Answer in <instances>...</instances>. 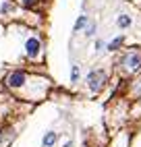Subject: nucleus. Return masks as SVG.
Returning <instances> with one entry per match:
<instances>
[{"mask_svg": "<svg viewBox=\"0 0 141 147\" xmlns=\"http://www.w3.org/2000/svg\"><path fill=\"white\" fill-rule=\"evenodd\" d=\"M19 8H23V11H29V13H46V6L50 0H15Z\"/></svg>", "mask_w": 141, "mask_h": 147, "instance_id": "39448f33", "label": "nucleus"}, {"mask_svg": "<svg viewBox=\"0 0 141 147\" xmlns=\"http://www.w3.org/2000/svg\"><path fill=\"white\" fill-rule=\"evenodd\" d=\"M79 79H81V66L79 64H73L70 66V83H79Z\"/></svg>", "mask_w": 141, "mask_h": 147, "instance_id": "9b49d317", "label": "nucleus"}, {"mask_svg": "<svg viewBox=\"0 0 141 147\" xmlns=\"http://www.w3.org/2000/svg\"><path fill=\"white\" fill-rule=\"evenodd\" d=\"M70 145H73V143H70V141H66V143H64V147H70Z\"/></svg>", "mask_w": 141, "mask_h": 147, "instance_id": "dca6fc26", "label": "nucleus"}, {"mask_svg": "<svg viewBox=\"0 0 141 147\" xmlns=\"http://www.w3.org/2000/svg\"><path fill=\"white\" fill-rule=\"evenodd\" d=\"M104 48H106V44L100 40V37H96V42H94V50H96V52H102Z\"/></svg>", "mask_w": 141, "mask_h": 147, "instance_id": "ddd939ff", "label": "nucleus"}, {"mask_svg": "<svg viewBox=\"0 0 141 147\" xmlns=\"http://www.w3.org/2000/svg\"><path fill=\"white\" fill-rule=\"evenodd\" d=\"M89 25V17L83 13V15H79L77 17V21L73 25V33H79V31H85V27Z\"/></svg>", "mask_w": 141, "mask_h": 147, "instance_id": "1a4fd4ad", "label": "nucleus"}, {"mask_svg": "<svg viewBox=\"0 0 141 147\" xmlns=\"http://www.w3.org/2000/svg\"><path fill=\"white\" fill-rule=\"evenodd\" d=\"M127 97L129 100H139L141 97V75L131 77V81H127Z\"/></svg>", "mask_w": 141, "mask_h": 147, "instance_id": "423d86ee", "label": "nucleus"}, {"mask_svg": "<svg viewBox=\"0 0 141 147\" xmlns=\"http://www.w3.org/2000/svg\"><path fill=\"white\" fill-rule=\"evenodd\" d=\"M29 73H31V71H27V68H11V71L4 75L2 83H4V87H6L8 91L19 93L25 87V83L29 79Z\"/></svg>", "mask_w": 141, "mask_h": 147, "instance_id": "20e7f679", "label": "nucleus"}, {"mask_svg": "<svg viewBox=\"0 0 141 147\" xmlns=\"http://www.w3.org/2000/svg\"><path fill=\"white\" fill-rule=\"evenodd\" d=\"M96 31H98V23L96 21H89V25L85 27V37H87V40H92V37H96Z\"/></svg>", "mask_w": 141, "mask_h": 147, "instance_id": "f8f14e48", "label": "nucleus"}, {"mask_svg": "<svg viewBox=\"0 0 141 147\" xmlns=\"http://www.w3.org/2000/svg\"><path fill=\"white\" fill-rule=\"evenodd\" d=\"M2 35H4V25L0 23V37H2Z\"/></svg>", "mask_w": 141, "mask_h": 147, "instance_id": "4468645a", "label": "nucleus"}, {"mask_svg": "<svg viewBox=\"0 0 141 147\" xmlns=\"http://www.w3.org/2000/svg\"><path fill=\"white\" fill-rule=\"evenodd\" d=\"M44 52H46V46L42 35L35 33V31H27L23 37V54L29 62L33 64H42L44 62Z\"/></svg>", "mask_w": 141, "mask_h": 147, "instance_id": "f03ea898", "label": "nucleus"}, {"mask_svg": "<svg viewBox=\"0 0 141 147\" xmlns=\"http://www.w3.org/2000/svg\"><path fill=\"white\" fill-rule=\"evenodd\" d=\"M114 68L123 79L141 75V46L123 48L114 60Z\"/></svg>", "mask_w": 141, "mask_h": 147, "instance_id": "f257e3e1", "label": "nucleus"}, {"mask_svg": "<svg viewBox=\"0 0 141 147\" xmlns=\"http://www.w3.org/2000/svg\"><path fill=\"white\" fill-rule=\"evenodd\" d=\"M131 25H133V19H131V15H127V13H120L118 17H116V27L118 29H131Z\"/></svg>", "mask_w": 141, "mask_h": 147, "instance_id": "6e6552de", "label": "nucleus"}, {"mask_svg": "<svg viewBox=\"0 0 141 147\" xmlns=\"http://www.w3.org/2000/svg\"><path fill=\"white\" fill-rule=\"evenodd\" d=\"M56 141H58V133L48 131V133L44 135V139H42V145H44V147H54V145H56Z\"/></svg>", "mask_w": 141, "mask_h": 147, "instance_id": "9d476101", "label": "nucleus"}, {"mask_svg": "<svg viewBox=\"0 0 141 147\" xmlns=\"http://www.w3.org/2000/svg\"><path fill=\"white\" fill-rule=\"evenodd\" d=\"M110 83V75L106 68H92L85 77V87L92 95H98L106 89V85Z\"/></svg>", "mask_w": 141, "mask_h": 147, "instance_id": "7ed1b4c3", "label": "nucleus"}, {"mask_svg": "<svg viewBox=\"0 0 141 147\" xmlns=\"http://www.w3.org/2000/svg\"><path fill=\"white\" fill-rule=\"evenodd\" d=\"M135 106H137V108H141V97H139V100H135Z\"/></svg>", "mask_w": 141, "mask_h": 147, "instance_id": "2eb2a0df", "label": "nucleus"}, {"mask_svg": "<svg viewBox=\"0 0 141 147\" xmlns=\"http://www.w3.org/2000/svg\"><path fill=\"white\" fill-rule=\"evenodd\" d=\"M125 44H127V37H125V35H116V37H112V40L106 44V50H108L110 54H118V52L125 48Z\"/></svg>", "mask_w": 141, "mask_h": 147, "instance_id": "0eeeda50", "label": "nucleus"}]
</instances>
